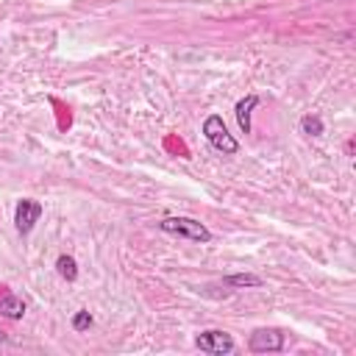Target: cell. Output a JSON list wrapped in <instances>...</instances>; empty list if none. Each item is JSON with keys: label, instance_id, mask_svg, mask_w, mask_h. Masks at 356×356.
I'll use <instances>...</instances> for the list:
<instances>
[{"label": "cell", "instance_id": "cell-3", "mask_svg": "<svg viewBox=\"0 0 356 356\" xmlns=\"http://www.w3.org/2000/svg\"><path fill=\"white\" fill-rule=\"evenodd\" d=\"M195 345H197L203 353L222 356V353H231V350H234V337H231L228 331L209 328V331H200V334L195 337Z\"/></svg>", "mask_w": 356, "mask_h": 356}, {"label": "cell", "instance_id": "cell-6", "mask_svg": "<svg viewBox=\"0 0 356 356\" xmlns=\"http://www.w3.org/2000/svg\"><path fill=\"white\" fill-rule=\"evenodd\" d=\"M0 314L8 320H19L25 314V300L17 298L14 292H8L6 286H0Z\"/></svg>", "mask_w": 356, "mask_h": 356}, {"label": "cell", "instance_id": "cell-1", "mask_svg": "<svg viewBox=\"0 0 356 356\" xmlns=\"http://www.w3.org/2000/svg\"><path fill=\"white\" fill-rule=\"evenodd\" d=\"M159 228L167 231V234H175V236L200 242V245L211 239V231H209L200 220H192V217H164V220L159 222Z\"/></svg>", "mask_w": 356, "mask_h": 356}, {"label": "cell", "instance_id": "cell-12", "mask_svg": "<svg viewBox=\"0 0 356 356\" xmlns=\"http://www.w3.org/2000/svg\"><path fill=\"white\" fill-rule=\"evenodd\" d=\"M0 339H3V331H0Z\"/></svg>", "mask_w": 356, "mask_h": 356}, {"label": "cell", "instance_id": "cell-4", "mask_svg": "<svg viewBox=\"0 0 356 356\" xmlns=\"http://www.w3.org/2000/svg\"><path fill=\"white\" fill-rule=\"evenodd\" d=\"M39 217H42V203L33 197H22L17 203V211H14V225L19 234H31L33 225L39 222Z\"/></svg>", "mask_w": 356, "mask_h": 356}, {"label": "cell", "instance_id": "cell-8", "mask_svg": "<svg viewBox=\"0 0 356 356\" xmlns=\"http://www.w3.org/2000/svg\"><path fill=\"white\" fill-rule=\"evenodd\" d=\"M225 286L256 289V286H261V278H259V275H253V273H236V275H228V278H225Z\"/></svg>", "mask_w": 356, "mask_h": 356}, {"label": "cell", "instance_id": "cell-9", "mask_svg": "<svg viewBox=\"0 0 356 356\" xmlns=\"http://www.w3.org/2000/svg\"><path fill=\"white\" fill-rule=\"evenodd\" d=\"M56 270H58V275L67 278V281H75V278H78V264H75V259L67 256V253H61V256L56 259Z\"/></svg>", "mask_w": 356, "mask_h": 356}, {"label": "cell", "instance_id": "cell-10", "mask_svg": "<svg viewBox=\"0 0 356 356\" xmlns=\"http://www.w3.org/2000/svg\"><path fill=\"white\" fill-rule=\"evenodd\" d=\"M300 131H303L306 136H320V134H323V120H320L317 114H306V117L300 120Z\"/></svg>", "mask_w": 356, "mask_h": 356}, {"label": "cell", "instance_id": "cell-2", "mask_svg": "<svg viewBox=\"0 0 356 356\" xmlns=\"http://www.w3.org/2000/svg\"><path fill=\"white\" fill-rule=\"evenodd\" d=\"M203 136H206V142H209L214 150H220V153H225V156H234V153L239 150V142L228 134V128H225V122H222L220 114L206 117V122H203Z\"/></svg>", "mask_w": 356, "mask_h": 356}, {"label": "cell", "instance_id": "cell-7", "mask_svg": "<svg viewBox=\"0 0 356 356\" xmlns=\"http://www.w3.org/2000/svg\"><path fill=\"white\" fill-rule=\"evenodd\" d=\"M256 106H259V97L256 95H248V97H242L236 103V122H239V128L245 134H250V114H253Z\"/></svg>", "mask_w": 356, "mask_h": 356}, {"label": "cell", "instance_id": "cell-5", "mask_svg": "<svg viewBox=\"0 0 356 356\" xmlns=\"http://www.w3.org/2000/svg\"><path fill=\"white\" fill-rule=\"evenodd\" d=\"M248 348L253 353H275L284 348V334L278 328H256L248 339Z\"/></svg>", "mask_w": 356, "mask_h": 356}, {"label": "cell", "instance_id": "cell-11", "mask_svg": "<svg viewBox=\"0 0 356 356\" xmlns=\"http://www.w3.org/2000/svg\"><path fill=\"white\" fill-rule=\"evenodd\" d=\"M92 325V314L86 312V309H78L75 314H72V328L75 331H86Z\"/></svg>", "mask_w": 356, "mask_h": 356}]
</instances>
